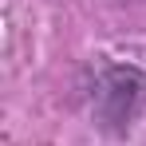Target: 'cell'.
Returning <instances> with one entry per match:
<instances>
[{
    "mask_svg": "<svg viewBox=\"0 0 146 146\" xmlns=\"http://www.w3.org/2000/svg\"><path fill=\"white\" fill-rule=\"evenodd\" d=\"M146 103V75L130 63L103 67L91 87V115L107 134H122Z\"/></svg>",
    "mask_w": 146,
    "mask_h": 146,
    "instance_id": "6da1fadb",
    "label": "cell"
}]
</instances>
